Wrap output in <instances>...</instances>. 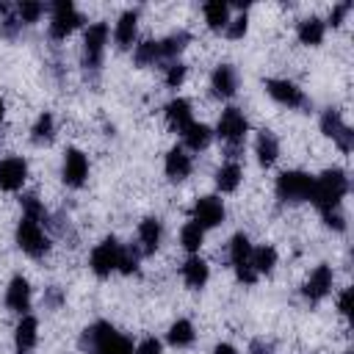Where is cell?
<instances>
[{"mask_svg": "<svg viewBox=\"0 0 354 354\" xmlns=\"http://www.w3.org/2000/svg\"><path fill=\"white\" fill-rule=\"evenodd\" d=\"M83 348L91 354H136L130 337L116 332L108 321H97L83 332Z\"/></svg>", "mask_w": 354, "mask_h": 354, "instance_id": "cell-1", "label": "cell"}, {"mask_svg": "<svg viewBox=\"0 0 354 354\" xmlns=\"http://www.w3.org/2000/svg\"><path fill=\"white\" fill-rule=\"evenodd\" d=\"M348 191V177L340 171V169H326L321 177L313 180V194H310V202L326 213V210H335L340 207V199L346 196Z\"/></svg>", "mask_w": 354, "mask_h": 354, "instance_id": "cell-2", "label": "cell"}, {"mask_svg": "<svg viewBox=\"0 0 354 354\" xmlns=\"http://www.w3.org/2000/svg\"><path fill=\"white\" fill-rule=\"evenodd\" d=\"M17 243L25 254L30 257H44L47 249H50V241L41 230V218H33V216H22L19 224H17Z\"/></svg>", "mask_w": 354, "mask_h": 354, "instance_id": "cell-3", "label": "cell"}, {"mask_svg": "<svg viewBox=\"0 0 354 354\" xmlns=\"http://www.w3.org/2000/svg\"><path fill=\"white\" fill-rule=\"evenodd\" d=\"M313 180L307 171H282L277 177V196L282 202H304L313 194Z\"/></svg>", "mask_w": 354, "mask_h": 354, "instance_id": "cell-4", "label": "cell"}, {"mask_svg": "<svg viewBox=\"0 0 354 354\" xmlns=\"http://www.w3.org/2000/svg\"><path fill=\"white\" fill-rule=\"evenodd\" d=\"M230 263H232V268H235L241 282L252 285L257 279V271L252 266V243H249V238L243 232L232 235V241H230Z\"/></svg>", "mask_w": 354, "mask_h": 354, "instance_id": "cell-5", "label": "cell"}, {"mask_svg": "<svg viewBox=\"0 0 354 354\" xmlns=\"http://www.w3.org/2000/svg\"><path fill=\"white\" fill-rule=\"evenodd\" d=\"M50 36L53 39H66L77 25H83L80 11L69 3V0H58L50 6Z\"/></svg>", "mask_w": 354, "mask_h": 354, "instance_id": "cell-6", "label": "cell"}, {"mask_svg": "<svg viewBox=\"0 0 354 354\" xmlns=\"http://www.w3.org/2000/svg\"><path fill=\"white\" fill-rule=\"evenodd\" d=\"M108 44V25L105 22H94L86 28L83 36V66L86 69H97L102 64V53Z\"/></svg>", "mask_w": 354, "mask_h": 354, "instance_id": "cell-7", "label": "cell"}, {"mask_svg": "<svg viewBox=\"0 0 354 354\" xmlns=\"http://www.w3.org/2000/svg\"><path fill=\"white\" fill-rule=\"evenodd\" d=\"M246 130H249V122L246 116L238 111V108H224L221 116H218V138H224L230 147H238L243 138H246Z\"/></svg>", "mask_w": 354, "mask_h": 354, "instance_id": "cell-8", "label": "cell"}, {"mask_svg": "<svg viewBox=\"0 0 354 354\" xmlns=\"http://www.w3.org/2000/svg\"><path fill=\"white\" fill-rule=\"evenodd\" d=\"M119 252H122V246L116 243V238H105L102 243H97L91 252V260H88L91 271L97 277H111V271H116V266H119Z\"/></svg>", "mask_w": 354, "mask_h": 354, "instance_id": "cell-9", "label": "cell"}, {"mask_svg": "<svg viewBox=\"0 0 354 354\" xmlns=\"http://www.w3.org/2000/svg\"><path fill=\"white\" fill-rule=\"evenodd\" d=\"M321 130H324L343 152H351V147H354V133H351V127L343 122V116H340L337 111H326V113L321 116Z\"/></svg>", "mask_w": 354, "mask_h": 354, "instance_id": "cell-10", "label": "cell"}, {"mask_svg": "<svg viewBox=\"0 0 354 354\" xmlns=\"http://www.w3.org/2000/svg\"><path fill=\"white\" fill-rule=\"evenodd\" d=\"M191 221H196L202 230L218 227L224 221V205H221V199H216V196L196 199L194 202V210H191Z\"/></svg>", "mask_w": 354, "mask_h": 354, "instance_id": "cell-11", "label": "cell"}, {"mask_svg": "<svg viewBox=\"0 0 354 354\" xmlns=\"http://www.w3.org/2000/svg\"><path fill=\"white\" fill-rule=\"evenodd\" d=\"M86 177H88V160H86V155L80 149H75V147L66 149V155H64V183L69 188H80L86 183Z\"/></svg>", "mask_w": 354, "mask_h": 354, "instance_id": "cell-12", "label": "cell"}, {"mask_svg": "<svg viewBox=\"0 0 354 354\" xmlns=\"http://www.w3.org/2000/svg\"><path fill=\"white\" fill-rule=\"evenodd\" d=\"M266 91L271 94V100H277L279 105H288V108H301L304 105V94L296 83L290 80H266Z\"/></svg>", "mask_w": 354, "mask_h": 354, "instance_id": "cell-13", "label": "cell"}, {"mask_svg": "<svg viewBox=\"0 0 354 354\" xmlns=\"http://www.w3.org/2000/svg\"><path fill=\"white\" fill-rule=\"evenodd\" d=\"M28 177V163L22 158H3L0 160V188L3 191H19Z\"/></svg>", "mask_w": 354, "mask_h": 354, "instance_id": "cell-14", "label": "cell"}, {"mask_svg": "<svg viewBox=\"0 0 354 354\" xmlns=\"http://www.w3.org/2000/svg\"><path fill=\"white\" fill-rule=\"evenodd\" d=\"M6 307L11 313H19V315H28L30 310V285L25 277H14L6 288Z\"/></svg>", "mask_w": 354, "mask_h": 354, "instance_id": "cell-15", "label": "cell"}, {"mask_svg": "<svg viewBox=\"0 0 354 354\" xmlns=\"http://www.w3.org/2000/svg\"><path fill=\"white\" fill-rule=\"evenodd\" d=\"M329 290H332V268H329V266H318V268L310 274V279L304 282V296H307L310 301H321Z\"/></svg>", "mask_w": 354, "mask_h": 354, "instance_id": "cell-16", "label": "cell"}, {"mask_svg": "<svg viewBox=\"0 0 354 354\" xmlns=\"http://www.w3.org/2000/svg\"><path fill=\"white\" fill-rule=\"evenodd\" d=\"M210 88H213L216 97H232L235 88H238V75H235V69H232L230 64L216 66L213 75H210Z\"/></svg>", "mask_w": 354, "mask_h": 354, "instance_id": "cell-17", "label": "cell"}, {"mask_svg": "<svg viewBox=\"0 0 354 354\" xmlns=\"http://www.w3.org/2000/svg\"><path fill=\"white\" fill-rule=\"evenodd\" d=\"M36 332H39V321L33 315H22L17 329H14V346L19 354H25L36 346Z\"/></svg>", "mask_w": 354, "mask_h": 354, "instance_id": "cell-18", "label": "cell"}, {"mask_svg": "<svg viewBox=\"0 0 354 354\" xmlns=\"http://www.w3.org/2000/svg\"><path fill=\"white\" fill-rule=\"evenodd\" d=\"M166 122H169L171 130L185 133L188 124L194 122V119H191V102H188V100H180V97L171 100V102L166 105Z\"/></svg>", "mask_w": 354, "mask_h": 354, "instance_id": "cell-19", "label": "cell"}, {"mask_svg": "<svg viewBox=\"0 0 354 354\" xmlns=\"http://www.w3.org/2000/svg\"><path fill=\"white\" fill-rule=\"evenodd\" d=\"M188 174H191V155L185 149H180V147L169 149V155H166V177L174 180V183H180Z\"/></svg>", "mask_w": 354, "mask_h": 354, "instance_id": "cell-20", "label": "cell"}, {"mask_svg": "<svg viewBox=\"0 0 354 354\" xmlns=\"http://www.w3.org/2000/svg\"><path fill=\"white\" fill-rule=\"evenodd\" d=\"M207 263L202 260V257H196V254H191L185 263H183V279H185V285L188 288H194V290H199L205 282H207Z\"/></svg>", "mask_w": 354, "mask_h": 354, "instance_id": "cell-21", "label": "cell"}, {"mask_svg": "<svg viewBox=\"0 0 354 354\" xmlns=\"http://www.w3.org/2000/svg\"><path fill=\"white\" fill-rule=\"evenodd\" d=\"M136 22H138V14L136 11H124L113 28V39L122 50H127L133 41H136Z\"/></svg>", "mask_w": 354, "mask_h": 354, "instance_id": "cell-22", "label": "cell"}, {"mask_svg": "<svg viewBox=\"0 0 354 354\" xmlns=\"http://www.w3.org/2000/svg\"><path fill=\"white\" fill-rule=\"evenodd\" d=\"M138 243L144 254H152L160 246V221L158 218H144L138 224Z\"/></svg>", "mask_w": 354, "mask_h": 354, "instance_id": "cell-23", "label": "cell"}, {"mask_svg": "<svg viewBox=\"0 0 354 354\" xmlns=\"http://www.w3.org/2000/svg\"><path fill=\"white\" fill-rule=\"evenodd\" d=\"M254 152H257L260 166H271V163L277 160V155H279V141H277V136H274L271 130H263V133L257 136Z\"/></svg>", "mask_w": 354, "mask_h": 354, "instance_id": "cell-24", "label": "cell"}, {"mask_svg": "<svg viewBox=\"0 0 354 354\" xmlns=\"http://www.w3.org/2000/svg\"><path fill=\"white\" fill-rule=\"evenodd\" d=\"M202 11H205V22H207L210 30H224L227 28V22H230V6L224 0H210V3H205Z\"/></svg>", "mask_w": 354, "mask_h": 354, "instance_id": "cell-25", "label": "cell"}, {"mask_svg": "<svg viewBox=\"0 0 354 354\" xmlns=\"http://www.w3.org/2000/svg\"><path fill=\"white\" fill-rule=\"evenodd\" d=\"M299 41L301 44H310V47H315V44H321L324 41V22L318 19V17H307V19H301L299 22Z\"/></svg>", "mask_w": 354, "mask_h": 354, "instance_id": "cell-26", "label": "cell"}, {"mask_svg": "<svg viewBox=\"0 0 354 354\" xmlns=\"http://www.w3.org/2000/svg\"><path fill=\"white\" fill-rule=\"evenodd\" d=\"M183 138H185V147H188V149L199 152V149H205V147L210 144V127L202 124V122H191L188 130L183 133Z\"/></svg>", "mask_w": 354, "mask_h": 354, "instance_id": "cell-27", "label": "cell"}, {"mask_svg": "<svg viewBox=\"0 0 354 354\" xmlns=\"http://www.w3.org/2000/svg\"><path fill=\"white\" fill-rule=\"evenodd\" d=\"M238 183H241V166H238L235 160H227V163L216 171V185H218V191L230 194V191L238 188Z\"/></svg>", "mask_w": 354, "mask_h": 354, "instance_id": "cell-28", "label": "cell"}, {"mask_svg": "<svg viewBox=\"0 0 354 354\" xmlns=\"http://www.w3.org/2000/svg\"><path fill=\"white\" fill-rule=\"evenodd\" d=\"M194 324L191 321H185V318H180V321H174L171 326H169V343L171 346H177V348H183V346H191L194 343Z\"/></svg>", "mask_w": 354, "mask_h": 354, "instance_id": "cell-29", "label": "cell"}, {"mask_svg": "<svg viewBox=\"0 0 354 354\" xmlns=\"http://www.w3.org/2000/svg\"><path fill=\"white\" fill-rule=\"evenodd\" d=\"M252 266H254V271L257 274H271L274 271V266H277V249L274 246H257V249H252Z\"/></svg>", "mask_w": 354, "mask_h": 354, "instance_id": "cell-30", "label": "cell"}, {"mask_svg": "<svg viewBox=\"0 0 354 354\" xmlns=\"http://www.w3.org/2000/svg\"><path fill=\"white\" fill-rule=\"evenodd\" d=\"M53 136H55V122H53V113L44 111V113L36 119V124H33V130H30V138H33L36 144H50Z\"/></svg>", "mask_w": 354, "mask_h": 354, "instance_id": "cell-31", "label": "cell"}, {"mask_svg": "<svg viewBox=\"0 0 354 354\" xmlns=\"http://www.w3.org/2000/svg\"><path fill=\"white\" fill-rule=\"evenodd\" d=\"M202 241H205V230H202L196 221H188V224L180 230V243H183L191 254H194V252H199Z\"/></svg>", "mask_w": 354, "mask_h": 354, "instance_id": "cell-32", "label": "cell"}, {"mask_svg": "<svg viewBox=\"0 0 354 354\" xmlns=\"http://www.w3.org/2000/svg\"><path fill=\"white\" fill-rule=\"evenodd\" d=\"M188 41H191V36H188L185 30L171 33L169 39L158 41V44H160V58H174V55H180V53H183V47H185Z\"/></svg>", "mask_w": 354, "mask_h": 354, "instance_id": "cell-33", "label": "cell"}, {"mask_svg": "<svg viewBox=\"0 0 354 354\" xmlns=\"http://www.w3.org/2000/svg\"><path fill=\"white\" fill-rule=\"evenodd\" d=\"M133 58H136L138 66H149V64L160 61V44L152 41V39H147V41L136 44V55H133Z\"/></svg>", "mask_w": 354, "mask_h": 354, "instance_id": "cell-34", "label": "cell"}, {"mask_svg": "<svg viewBox=\"0 0 354 354\" xmlns=\"http://www.w3.org/2000/svg\"><path fill=\"white\" fill-rule=\"evenodd\" d=\"M44 14V3H36V0H22V3H17V19H19V25L22 22H36L39 17Z\"/></svg>", "mask_w": 354, "mask_h": 354, "instance_id": "cell-35", "label": "cell"}, {"mask_svg": "<svg viewBox=\"0 0 354 354\" xmlns=\"http://www.w3.org/2000/svg\"><path fill=\"white\" fill-rule=\"evenodd\" d=\"M116 271H122V274H133V271H138V252H136L133 246H122Z\"/></svg>", "mask_w": 354, "mask_h": 354, "instance_id": "cell-36", "label": "cell"}, {"mask_svg": "<svg viewBox=\"0 0 354 354\" xmlns=\"http://www.w3.org/2000/svg\"><path fill=\"white\" fill-rule=\"evenodd\" d=\"M246 28H249V19H246V11H241L235 19H230V22H227L224 33H227L230 39H241V36L246 33Z\"/></svg>", "mask_w": 354, "mask_h": 354, "instance_id": "cell-37", "label": "cell"}, {"mask_svg": "<svg viewBox=\"0 0 354 354\" xmlns=\"http://www.w3.org/2000/svg\"><path fill=\"white\" fill-rule=\"evenodd\" d=\"M183 80H185V66H183L180 61L169 64V66H166V86H169V88H177Z\"/></svg>", "mask_w": 354, "mask_h": 354, "instance_id": "cell-38", "label": "cell"}, {"mask_svg": "<svg viewBox=\"0 0 354 354\" xmlns=\"http://www.w3.org/2000/svg\"><path fill=\"white\" fill-rule=\"evenodd\" d=\"M321 216H324L326 227H332V230H346V218H343L340 207H335V210H326V213H321Z\"/></svg>", "mask_w": 354, "mask_h": 354, "instance_id": "cell-39", "label": "cell"}, {"mask_svg": "<svg viewBox=\"0 0 354 354\" xmlns=\"http://www.w3.org/2000/svg\"><path fill=\"white\" fill-rule=\"evenodd\" d=\"M136 354H160V340H155V337L141 340L138 348H136Z\"/></svg>", "mask_w": 354, "mask_h": 354, "instance_id": "cell-40", "label": "cell"}, {"mask_svg": "<svg viewBox=\"0 0 354 354\" xmlns=\"http://www.w3.org/2000/svg\"><path fill=\"white\" fill-rule=\"evenodd\" d=\"M348 11H351V3H340V6H335V8H332L329 22H332V25H340V22H343V17H346Z\"/></svg>", "mask_w": 354, "mask_h": 354, "instance_id": "cell-41", "label": "cell"}, {"mask_svg": "<svg viewBox=\"0 0 354 354\" xmlns=\"http://www.w3.org/2000/svg\"><path fill=\"white\" fill-rule=\"evenodd\" d=\"M337 310H340L343 315L351 313V288H346V290L340 293V299H337Z\"/></svg>", "mask_w": 354, "mask_h": 354, "instance_id": "cell-42", "label": "cell"}, {"mask_svg": "<svg viewBox=\"0 0 354 354\" xmlns=\"http://www.w3.org/2000/svg\"><path fill=\"white\" fill-rule=\"evenodd\" d=\"M213 354H238V351H235L230 343H218V346L213 348Z\"/></svg>", "mask_w": 354, "mask_h": 354, "instance_id": "cell-43", "label": "cell"}, {"mask_svg": "<svg viewBox=\"0 0 354 354\" xmlns=\"http://www.w3.org/2000/svg\"><path fill=\"white\" fill-rule=\"evenodd\" d=\"M3 116H6V102L0 100V124H3Z\"/></svg>", "mask_w": 354, "mask_h": 354, "instance_id": "cell-44", "label": "cell"}]
</instances>
